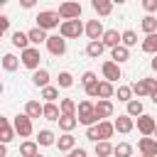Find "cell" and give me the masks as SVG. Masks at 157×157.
<instances>
[{
	"instance_id": "obj_1",
	"label": "cell",
	"mask_w": 157,
	"mask_h": 157,
	"mask_svg": "<svg viewBox=\"0 0 157 157\" xmlns=\"http://www.w3.org/2000/svg\"><path fill=\"white\" fill-rule=\"evenodd\" d=\"M76 120H78L81 125H86V128H91V125L98 123V118H96V108H93L91 101H81V103L76 105Z\"/></svg>"
},
{
	"instance_id": "obj_2",
	"label": "cell",
	"mask_w": 157,
	"mask_h": 157,
	"mask_svg": "<svg viewBox=\"0 0 157 157\" xmlns=\"http://www.w3.org/2000/svg\"><path fill=\"white\" fill-rule=\"evenodd\" d=\"M59 20H61V17H59V12H56V10H42V12L37 15V27L47 32V29L59 27Z\"/></svg>"
},
{
	"instance_id": "obj_3",
	"label": "cell",
	"mask_w": 157,
	"mask_h": 157,
	"mask_svg": "<svg viewBox=\"0 0 157 157\" xmlns=\"http://www.w3.org/2000/svg\"><path fill=\"white\" fill-rule=\"evenodd\" d=\"M59 34H61L64 39H76V37H81V34H83V25H81V20L61 22V25H59Z\"/></svg>"
},
{
	"instance_id": "obj_4",
	"label": "cell",
	"mask_w": 157,
	"mask_h": 157,
	"mask_svg": "<svg viewBox=\"0 0 157 157\" xmlns=\"http://www.w3.org/2000/svg\"><path fill=\"white\" fill-rule=\"evenodd\" d=\"M20 61H22V66L37 71V69H39V61H42V54H39L37 47H27L25 52H20Z\"/></svg>"
},
{
	"instance_id": "obj_5",
	"label": "cell",
	"mask_w": 157,
	"mask_h": 157,
	"mask_svg": "<svg viewBox=\"0 0 157 157\" xmlns=\"http://www.w3.org/2000/svg\"><path fill=\"white\" fill-rule=\"evenodd\" d=\"M130 88H132V93H135L137 101H140L142 96H150V93L157 88V78H137L135 83H130Z\"/></svg>"
},
{
	"instance_id": "obj_6",
	"label": "cell",
	"mask_w": 157,
	"mask_h": 157,
	"mask_svg": "<svg viewBox=\"0 0 157 157\" xmlns=\"http://www.w3.org/2000/svg\"><path fill=\"white\" fill-rule=\"evenodd\" d=\"M56 12H59V17H61L64 22L78 20V17H81V5H78V2H61Z\"/></svg>"
},
{
	"instance_id": "obj_7",
	"label": "cell",
	"mask_w": 157,
	"mask_h": 157,
	"mask_svg": "<svg viewBox=\"0 0 157 157\" xmlns=\"http://www.w3.org/2000/svg\"><path fill=\"white\" fill-rule=\"evenodd\" d=\"M12 128H15V135H20V137H29V135H32V120H29L25 113L15 115Z\"/></svg>"
},
{
	"instance_id": "obj_8",
	"label": "cell",
	"mask_w": 157,
	"mask_h": 157,
	"mask_svg": "<svg viewBox=\"0 0 157 157\" xmlns=\"http://www.w3.org/2000/svg\"><path fill=\"white\" fill-rule=\"evenodd\" d=\"M83 32H86V37H88L91 42H101L105 29H103V22H101V20H88L86 27H83Z\"/></svg>"
},
{
	"instance_id": "obj_9",
	"label": "cell",
	"mask_w": 157,
	"mask_h": 157,
	"mask_svg": "<svg viewBox=\"0 0 157 157\" xmlns=\"http://www.w3.org/2000/svg\"><path fill=\"white\" fill-rule=\"evenodd\" d=\"M47 49H49V54L61 56V54H66V39H64L61 34H52V37L47 39Z\"/></svg>"
},
{
	"instance_id": "obj_10",
	"label": "cell",
	"mask_w": 157,
	"mask_h": 157,
	"mask_svg": "<svg viewBox=\"0 0 157 157\" xmlns=\"http://www.w3.org/2000/svg\"><path fill=\"white\" fill-rule=\"evenodd\" d=\"M101 71H103V81H110V83H115V81L123 76V71H120V66H118L115 61H103Z\"/></svg>"
},
{
	"instance_id": "obj_11",
	"label": "cell",
	"mask_w": 157,
	"mask_h": 157,
	"mask_svg": "<svg viewBox=\"0 0 157 157\" xmlns=\"http://www.w3.org/2000/svg\"><path fill=\"white\" fill-rule=\"evenodd\" d=\"M155 128H157V123H155V118L152 115H147V113H142L140 118H137V130L145 135V137H150V135H155Z\"/></svg>"
},
{
	"instance_id": "obj_12",
	"label": "cell",
	"mask_w": 157,
	"mask_h": 157,
	"mask_svg": "<svg viewBox=\"0 0 157 157\" xmlns=\"http://www.w3.org/2000/svg\"><path fill=\"white\" fill-rule=\"evenodd\" d=\"M93 108H96V118H98V123L101 120H108L110 115H113V101H98V103H93Z\"/></svg>"
},
{
	"instance_id": "obj_13",
	"label": "cell",
	"mask_w": 157,
	"mask_h": 157,
	"mask_svg": "<svg viewBox=\"0 0 157 157\" xmlns=\"http://www.w3.org/2000/svg\"><path fill=\"white\" fill-rule=\"evenodd\" d=\"M113 128L118 130V132H123V135H128L132 128H135V120L128 115V113H123V115H118L115 120H113Z\"/></svg>"
},
{
	"instance_id": "obj_14",
	"label": "cell",
	"mask_w": 157,
	"mask_h": 157,
	"mask_svg": "<svg viewBox=\"0 0 157 157\" xmlns=\"http://www.w3.org/2000/svg\"><path fill=\"white\" fill-rule=\"evenodd\" d=\"M137 150H140L145 157H157V140H155V137H140Z\"/></svg>"
},
{
	"instance_id": "obj_15",
	"label": "cell",
	"mask_w": 157,
	"mask_h": 157,
	"mask_svg": "<svg viewBox=\"0 0 157 157\" xmlns=\"http://www.w3.org/2000/svg\"><path fill=\"white\" fill-rule=\"evenodd\" d=\"M15 140V128L10 125V120L7 118H2L0 115V142L2 145H7V142H12Z\"/></svg>"
},
{
	"instance_id": "obj_16",
	"label": "cell",
	"mask_w": 157,
	"mask_h": 157,
	"mask_svg": "<svg viewBox=\"0 0 157 157\" xmlns=\"http://www.w3.org/2000/svg\"><path fill=\"white\" fill-rule=\"evenodd\" d=\"M56 147H59V152H71V150H76V137L71 132H64L61 137H56Z\"/></svg>"
},
{
	"instance_id": "obj_17",
	"label": "cell",
	"mask_w": 157,
	"mask_h": 157,
	"mask_svg": "<svg viewBox=\"0 0 157 157\" xmlns=\"http://www.w3.org/2000/svg\"><path fill=\"white\" fill-rule=\"evenodd\" d=\"M101 42H103V47L115 49V47H120V32H118V29H105Z\"/></svg>"
},
{
	"instance_id": "obj_18",
	"label": "cell",
	"mask_w": 157,
	"mask_h": 157,
	"mask_svg": "<svg viewBox=\"0 0 157 157\" xmlns=\"http://www.w3.org/2000/svg\"><path fill=\"white\" fill-rule=\"evenodd\" d=\"M27 37H29V44H34L37 49H39V44H47V32L44 29H39V27H32L29 32H27Z\"/></svg>"
},
{
	"instance_id": "obj_19",
	"label": "cell",
	"mask_w": 157,
	"mask_h": 157,
	"mask_svg": "<svg viewBox=\"0 0 157 157\" xmlns=\"http://www.w3.org/2000/svg\"><path fill=\"white\" fill-rule=\"evenodd\" d=\"M128 59H130V49H128V47H123V44H120V47L110 49V61H115L118 66H120L123 61H128Z\"/></svg>"
},
{
	"instance_id": "obj_20",
	"label": "cell",
	"mask_w": 157,
	"mask_h": 157,
	"mask_svg": "<svg viewBox=\"0 0 157 157\" xmlns=\"http://www.w3.org/2000/svg\"><path fill=\"white\" fill-rule=\"evenodd\" d=\"M115 96V88L110 81H98V101H110Z\"/></svg>"
},
{
	"instance_id": "obj_21",
	"label": "cell",
	"mask_w": 157,
	"mask_h": 157,
	"mask_svg": "<svg viewBox=\"0 0 157 157\" xmlns=\"http://www.w3.org/2000/svg\"><path fill=\"white\" fill-rule=\"evenodd\" d=\"M42 103L39 101H27V105H25V115L29 118V120H34V118H42Z\"/></svg>"
},
{
	"instance_id": "obj_22",
	"label": "cell",
	"mask_w": 157,
	"mask_h": 157,
	"mask_svg": "<svg viewBox=\"0 0 157 157\" xmlns=\"http://www.w3.org/2000/svg\"><path fill=\"white\" fill-rule=\"evenodd\" d=\"M42 118H44V120H59V118H61L59 105H56V103H44V108H42Z\"/></svg>"
},
{
	"instance_id": "obj_23",
	"label": "cell",
	"mask_w": 157,
	"mask_h": 157,
	"mask_svg": "<svg viewBox=\"0 0 157 157\" xmlns=\"http://www.w3.org/2000/svg\"><path fill=\"white\" fill-rule=\"evenodd\" d=\"M113 132H115V128H113V123H110V120H101V123H98V142H103V140L113 137Z\"/></svg>"
},
{
	"instance_id": "obj_24",
	"label": "cell",
	"mask_w": 157,
	"mask_h": 157,
	"mask_svg": "<svg viewBox=\"0 0 157 157\" xmlns=\"http://www.w3.org/2000/svg\"><path fill=\"white\" fill-rule=\"evenodd\" d=\"M32 83L39 86V88H47V86H49V71H47V69H37V71L32 74Z\"/></svg>"
},
{
	"instance_id": "obj_25",
	"label": "cell",
	"mask_w": 157,
	"mask_h": 157,
	"mask_svg": "<svg viewBox=\"0 0 157 157\" xmlns=\"http://www.w3.org/2000/svg\"><path fill=\"white\" fill-rule=\"evenodd\" d=\"M34 142L42 145V147H49V145H56V135H54L52 130H39V135H37Z\"/></svg>"
},
{
	"instance_id": "obj_26",
	"label": "cell",
	"mask_w": 157,
	"mask_h": 157,
	"mask_svg": "<svg viewBox=\"0 0 157 157\" xmlns=\"http://www.w3.org/2000/svg\"><path fill=\"white\" fill-rule=\"evenodd\" d=\"M91 7H93L101 17H105V15H110V12H113V2H108V0H93V2H91Z\"/></svg>"
},
{
	"instance_id": "obj_27",
	"label": "cell",
	"mask_w": 157,
	"mask_h": 157,
	"mask_svg": "<svg viewBox=\"0 0 157 157\" xmlns=\"http://www.w3.org/2000/svg\"><path fill=\"white\" fill-rule=\"evenodd\" d=\"M76 101L74 98H61L59 101V110H61V115H76Z\"/></svg>"
},
{
	"instance_id": "obj_28",
	"label": "cell",
	"mask_w": 157,
	"mask_h": 157,
	"mask_svg": "<svg viewBox=\"0 0 157 157\" xmlns=\"http://www.w3.org/2000/svg\"><path fill=\"white\" fill-rule=\"evenodd\" d=\"M37 152H39V145H37L34 140H25V142L20 145V155H22V157H34Z\"/></svg>"
},
{
	"instance_id": "obj_29",
	"label": "cell",
	"mask_w": 157,
	"mask_h": 157,
	"mask_svg": "<svg viewBox=\"0 0 157 157\" xmlns=\"http://www.w3.org/2000/svg\"><path fill=\"white\" fill-rule=\"evenodd\" d=\"M140 27H142V32H145V34H155V32H157V17L145 15V17H142V22H140Z\"/></svg>"
},
{
	"instance_id": "obj_30",
	"label": "cell",
	"mask_w": 157,
	"mask_h": 157,
	"mask_svg": "<svg viewBox=\"0 0 157 157\" xmlns=\"http://www.w3.org/2000/svg\"><path fill=\"white\" fill-rule=\"evenodd\" d=\"M12 44L15 47H20V52H25L27 47H29V37H27V32H12Z\"/></svg>"
},
{
	"instance_id": "obj_31",
	"label": "cell",
	"mask_w": 157,
	"mask_h": 157,
	"mask_svg": "<svg viewBox=\"0 0 157 157\" xmlns=\"http://www.w3.org/2000/svg\"><path fill=\"white\" fill-rule=\"evenodd\" d=\"M56 123H59V128H61L64 132H71V130H74V128L78 125V120H76V115H61V118H59Z\"/></svg>"
},
{
	"instance_id": "obj_32",
	"label": "cell",
	"mask_w": 157,
	"mask_h": 157,
	"mask_svg": "<svg viewBox=\"0 0 157 157\" xmlns=\"http://www.w3.org/2000/svg\"><path fill=\"white\" fill-rule=\"evenodd\" d=\"M142 52L145 54H157V32L155 34H147L142 39Z\"/></svg>"
},
{
	"instance_id": "obj_33",
	"label": "cell",
	"mask_w": 157,
	"mask_h": 157,
	"mask_svg": "<svg viewBox=\"0 0 157 157\" xmlns=\"http://www.w3.org/2000/svg\"><path fill=\"white\" fill-rule=\"evenodd\" d=\"M103 52H105L103 42H88V44H86V54H88L91 59H98V56H101Z\"/></svg>"
},
{
	"instance_id": "obj_34",
	"label": "cell",
	"mask_w": 157,
	"mask_h": 157,
	"mask_svg": "<svg viewBox=\"0 0 157 157\" xmlns=\"http://www.w3.org/2000/svg\"><path fill=\"white\" fill-rule=\"evenodd\" d=\"M113 147H115V145H110L108 140H103V142H96L93 150H96V157H110V155H113Z\"/></svg>"
},
{
	"instance_id": "obj_35",
	"label": "cell",
	"mask_w": 157,
	"mask_h": 157,
	"mask_svg": "<svg viewBox=\"0 0 157 157\" xmlns=\"http://www.w3.org/2000/svg\"><path fill=\"white\" fill-rule=\"evenodd\" d=\"M120 44L128 47V49L135 47V44H137V34H135V29H125V32L120 34Z\"/></svg>"
},
{
	"instance_id": "obj_36",
	"label": "cell",
	"mask_w": 157,
	"mask_h": 157,
	"mask_svg": "<svg viewBox=\"0 0 157 157\" xmlns=\"http://www.w3.org/2000/svg\"><path fill=\"white\" fill-rule=\"evenodd\" d=\"M20 64H22V61H20L15 54H5V56H2V69H5V71H17Z\"/></svg>"
},
{
	"instance_id": "obj_37",
	"label": "cell",
	"mask_w": 157,
	"mask_h": 157,
	"mask_svg": "<svg viewBox=\"0 0 157 157\" xmlns=\"http://www.w3.org/2000/svg\"><path fill=\"white\" fill-rule=\"evenodd\" d=\"M113 155L115 157H132V145L130 142H118L113 147Z\"/></svg>"
},
{
	"instance_id": "obj_38",
	"label": "cell",
	"mask_w": 157,
	"mask_h": 157,
	"mask_svg": "<svg viewBox=\"0 0 157 157\" xmlns=\"http://www.w3.org/2000/svg\"><path fill=\"white\" fill-rule=\"evenodd\" d=\"M42 98H44L47 103H54V101L59 98V88H56V86H47V88H42Z\"/></svg>"
},
{
	"instance_id": "obj_39",
	"label": "cell",
	"mask_w": 157,
	"mask_h": 157,
	"mask_svg": "<svg viewBox=\"0 0 157 157\" xmlns=\"http://www.w3.org/2000/svg\"><path fill=\"white\" fill-rule=\"evenodd\" d=\"M128 115H130V118H140V115H142V101H135V98H132V101L128 103Z\"/></svg>"
},
{
	"instance_id": "obj_40",
	"label": "cell",
	"mask_w": 157,
	"mask_h": 157,
	"mask_svg": "<svg viewBox=\"0 0 157 157\" xmlns=\"http://www.w3.org/2000/svg\"><path fill=\"white\" fill-rule=\"evenodd\" d=\"M118 101L130 103V101H132V88H130V86H118Z\"/></svg>"
},
{
	"instance_id": "obj_41",
	"label": "cell",
	"mask_w": 157,
	"mask_h": 157,
	"mask_svg": "<svg viewBox=\"0 0 157 157\" xmlns=\"http://www.w3.org/2000/svg\"><path fill=\"white\" fill-rule=\"evenodd\" d=\"M74 86V76L69 71H61L59 74V88H71Z\"/></svg>"
},
{
	"instance_id": "obj_42",
	"label": "cell",
	"mask_w": 157,
	"mask_h": 157,
	"mask_svg": "<svg viewBox=\"0 0 157 157\" xmlns=\"http://www.w3.org/2000/svg\"><path fill=\"white\" fill-rule=\"evenodd\" d=\"M98 81V76L93 74V71H83V76H81V83H83V88L86 86H91V83H96Z\"/></svg>"
},
{
	"instance_id": "obj_43",
	"label": "cell",
	"mask_w": 157,
	"mask_h": 157,
	"mask_svg": "<svg viewBox=\"0 0 157 157\" xmlns=\"http://www.w3.org/2000/svg\"><path fill=\"white\" fill-rule=\"evenodd\" d=\"M86 137H88L91 142H98V123L91 125V128H86Z\"/></svg>"
},
{
	"instance_id": "obj_44",
	"label": "cell",
	"mask_w": 157,
	"mask_h": 157,
	"mask_svg": "<svg viewBox=\"0 0 157 157\" xmlns=\"http://www.w3.org/2000/svg\"><path fill=\"white\" fill-rule=\"evenodd\" d=\"M7 29H10V17H7V15H0V37H2Z\"/></svg>"
},
{
	"instance_id": "obj_45",
	"label": "cell",
	"mask_w": 157,
	"mask_h": 157,
	"mask_svg": "<svg viewBox=\"0 0 157 157\" xmlns=\"http://www.w3.org/2000/svg\"><path fill=\"white\" fill-rule=\"evenodd\" d=\"M83 91H86V96H88V98H96V96H98V81H96V83H91V86H86Z\"/></svg>"
},
{
	"instance_id": "obj_46",
	"label": "cell",
	"mask_w": 157,
	"mask_h": 157,
	"mask_svg": "<svg viewBox=\"0 0 157 157\" xmlns=\"http://www.w3.org/2000/svg\"><path fill=\"white\" fill-rule=\"evenodd\" d=\"M142 7H145L147 12H155V10H157V0H142Z\"/></svg>"
},
{
	"instance_id": "obj_47",
	"label": "cell",
	"mask_w": 157,
	"mask_h": 157,
	"mask_svg": "<svg viewBox=\"0 0 157 157\" xmlns=\"http://www.w3.org/2000/svg\"><path fill=\"white\" fill-rule=\"evenodd\" d=\"M66 157H86V150H83V147H76V150L66 152Z\"/></svg>"
},
{
	"instance_id": "obj_48",
	"label": "cell",
	"mask_w": 157,
	"mask_h": 157,
	"mask_svg": "<svg viewBox=\"0 0 157 157\" xmlns=\"http://www.w3.org/2000/svg\"><path fill=\"white\" fill-rule=\"evenodd\" d=\"M22 7H25V10H29V7H34V0H22Z\"/></svg>"
},
{
	"instance_id": "obj_49",
	"label": "cell",
	"mask_w": 157,
	"mask_h": 157,
	"mask_svg": "<svg viewBox=\"0 0 157 157\" xmlns=\"http://www.w3.org/2000/svg\"><path fill=\"white\" fill-rule=\"evenodd\" d=\"M0 157H7V145L0 142Z\"/></svg>"
},
{
	"instance_id": "obj_50",
	"label": "cell",
	"mask_w": 157,
	"mask_h": 157,
	"mask_svg": "<svg viewBox=\"0 0 157 157\" xmlns=\"http://www.w3.org/2000/svg\"><path fill=\"white\" fill-rule=\"evenodd\" d=\"M150 98H152V103H155V105H157V88H155V91H152V93H150Z\"/></svg>"
},
{
	"instance_id": "obj_51",
	"label": "cell",
	"mask_w": 157,
	"mask_h": 157,
	"mask_svg": "<svg viewBox=\"0 0 157 157\" xmlns=\"http://www.w3.org/2000/svg\"><path fill=\"white\" fill-rule=\"evenodd\" d=\"M152 69L157 71V54H155V59H152Z\"/></svg>"
},
{
	"instance_id": "obj_52",
	"label": "cell",
	"mask_w": 157,
	"mask_h": 157,
	"mask_svg": "<svg viewBox=\"0 0 157 157\" xmlns=\"http://www.w3.org/2000/svg\"><path fill=\"white\" fill-rule=\"evenodd\" d=\"M155 140H157V128H155Z\"/></svg>"
},
{
	"instance_id": "obj_53",
	"label": "cell",
	"mask_w": 157,
	"mask_h": 157,
	"mask_svg": "<svg viewBox=\"0 0 157 157\" xmlns=\"http://www.w3.org/2000/svg\"><path fill=\"white\" fill-rule=\"evenodd\" d=\"M34 157H44V155H39V152H37V155H34Z\"/></svg>"
},
{
	"instance_id": "obj_54",
	"label": "cell",
	"mask_w": 157,
	"mask_h": 157,
	"mask_svg": "<svg viewBox=\"0 0 157 157\" xmlns=\"http://www.w3.org/2000/svg\"><path fill=\"white\" fill-rule=\"evenodd\" d=\"M0 93H2V83H0Z\"/></svg>"
},
{
	"instance_id": "obj_55",
	"label": "cell",
	"mask_w": 157,
	"mask_h": 157,
	"mask_svg": "<svg viewBox=\"0 0 157 157\" xmlns=\"http://www.w3.org/2000/svg\"><path fill=\"white\" fill-rule=\"evenodd\" d=\"M0 7H2V0H0Z\"/></svg>"
},
{
	"instance_id": "obj_56",
	"label": "cell",
	"mask_w": 157,
	"mask_h": 157,
	"mask_svg": "<svg viewBox=\"0 0 157 157\" xmlns=\"http://www.w3.org/2000/svg\"><path fill=\"white\" fill-rule=\"evenodd\" d=\"M140 157H145V155H140Z\"/></svg>"
}]
</instances>
